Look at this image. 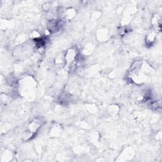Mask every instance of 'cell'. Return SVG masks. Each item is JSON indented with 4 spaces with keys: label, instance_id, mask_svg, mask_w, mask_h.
<instances>
[{
    "label": "cell",
    "instance_id": "obj_1",
    "mask_svg": "<svg viewBox=\"0 0 162 162\" xmlns=\"http://www.w3.org/2000/svg\"><path fill=\"white\" fill-rule=\"evenodd\" d=\"M153 29L160 31L161 30V18L158 15H155L151 20Z\"/></svg>",
    "mask_w": 162,
    "mask_h": 162
},
{
    "label": "cell",
    "instance_id": "obj_2",
    "mask_svg": "<svg viewBox=\"0 0 162 162\" xmlns=\"http://www.w3.org/2000/svg\"><path fill=\"white\" fill-rule=\"evenodd\" d=\"M158 32V31H157L156 30H155L154 29H153L152 30H151L149 32V33L146 37V42L148 44H151L155 41Z\"/></svg>",
    "mask_w": 162,
    "mask_h": 162
}]
</instances>
